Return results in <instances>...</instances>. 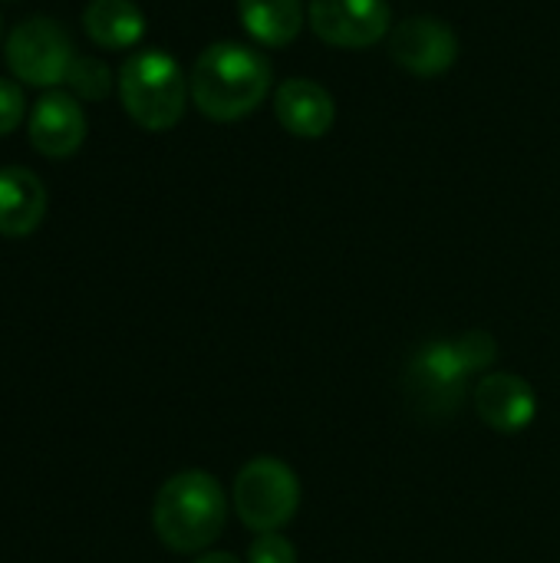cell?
Segmentation results:
<instances>
[{
	"instance_id": "cell-1",
	"label": "cell",
	"mask_w": 560,
	"mask_h": 563,
	"mask_svg": "<svg viewBox=\"0 0 560 563\" xmlns=\"http://www.w3.org/2000/svg\"><path fill=\"white\" fill-rule=\"evenodd\" d=\"M271 89V63L244 43H211L191 66L188 92L201 115L234 122L251 115Z\"/></svg>"
},
{
	"instance_id": "cell-2",
	"label": "cell",
	"mask_w": 560,
	"mask_h": 563,
	"mask_svg": "<svg viewBox=\"0 0 560 563\" xmlns=\"http://www.w3.org/2000/svg\"><path fill=\"white\" fill-rule=\"evenodd\" d=\"M228 521V498L215 475L208 472H178L172 475L152 505L155 538L175 554L208 551Z\"/></svg>"
},
{
	"instance_id": "cell-3",
	"label": "cell",
	"mask_w": 560,
	"mask_h": 563,
	"mask_svg": "<svg viewBox=\"0 0 560 563\" xmlns=\"http://www.w3.org/2000/svg\"><path fill=\"white\" fill-rule=\"evenodd\" d=\"M498 356V343L488 330H469L455 340L426 343L409 363V393L426 412H455L472 373H485Z\"/></svg>"
},
{
	"instance_id": "cell-4",
	"label": "cell",
	"mask_w": 560,
	"mask_h": 563,
	"mask_svg": "<svg viewBox=\"0 0 560 563\" xmlns=\"http://www.w3.org/2000/svg\"><path fill=\"white\" fill-rule=\"evenodd\" d=\"M188 79L165 49H139L119 69V99L129 119L145 132H168L188 106Z\"/></svg>"
},
{
	"instance_id": "cell-5",
	"label": "cell",
	"mask_w": 560,
	"mask_h": 563,
	"mask_svg": "<svg viewBox=\"0 0 560 563\" xmlns=\"http://www.w3.org/2000/svg\"><path fill=\"white\" fill-rule=\"evenodd\" d=\"M231 501L244 528H251L254 534H274L297 518L300 478L287 462L274 455H257L238 472Z\"/></svg>"
},
{
	"instance_id": "cell-6",
	"label": "cell",
	"mask_w": 560,
	"mask_h": 563,
	"mask_svg": "<svg viewBox=\"0 0 560 563\" xmlns=\"http://www.w3.org/2000/svg\"><path fill=\"white\" fill-rule=\"evenodd\" d=\"M7 66L10 73L36 89H53L66 82L76 59L69 33L50 16H30L7 36Z\"/></svg>"
},
{
	"instance_id": "cell-7",
	"label": "cell",
	"mask_w": 560,
	"mask_h": 563,
	"mask_svg": "<svg viewBox=\"0 0 560 563\" xmlns=\"http://www.w3.org/2000/svg\"><path fill=\"white\" fill-rule=\"evenodd\" d=\"M307 23L337 49H366L389 36L393 10L389 0H310Z\"/></svg>"
},
{
	"instance_id": "cell-8",
	"label": "cell",
	"mask_w": 560,
	"mask_h": 563,
	"mask_svg": "<svg viewBox=\"0 0 560 563\" xmlns=\"http://www.w3.org/2000/svg\"><path fill=\"white\" fill-rule=\"evenodd\" d=\"M389 56L413 76L436 79L459 59V36L436 16H409L389 30Z\"/></svg>"
},
{
	"instance_id": "cell-9",
	"label": "cell",
	"mask_w": 560,
	"mask_h": 563,
	"mask_svg": "<svg viewBox=\"0 0 560 563\" xmlns=\"http://www.w3.org/2000/svg\"><path fill=\"white\" fill-rule=\"evenodd\" d=\"M472 399H475L479 419L498 435H518L538 416V396H535L531 383L521 379L518 373L482 376Z\"/></svg>"
},
{
	"instance_id": "cell-10",
	"label": "cell",
	"mask_w": 560,
	"mask_h": 563,
	"mask_svg": "<svg viewBox=\"0 0 560 563\" xmlns=\"http://www.w3.org/2000/svg\"><path fill=\"white\" fill-rule=\"evenodd\" d=\"M86 139L83 106L69 92H46L30 112V145L46 158H69Z\"/></svg>"
},
{
	"instance_id": "cell-11",
	"label": "cell",
	"mask_w": 560,
	"mask_h": 563,
	"mask_svg": "<svg viewBox=\"0 0 560 563\" xmlns=\"http://www.w3.org/2000/svg\"><path fill=\"white\" fill-rule=\"evenodd\" d=\"M277 122L297 139H323L337 122V102L327 86L294 76L274 92Z\"/></svg>"
},
{
	"instance_id": "cell-12",
	"label": "cell",
	"mask_w": 560,
	"mask_h": 563,
	"mask_svg": "<svg viewBox=\"0 0 560 563\" xmlns=\"http://www.w3.org/2000/svg\"><path fill=\"white\" fill-rule=\"evenodd\" d=\"M43 214H46L43 181L23 165L0 168V234L26 238L40 228Z\"/></svg>"
},
{
	"instance_id": "cell-13",
	"label": "cell",
	"mask_w": 560,
	"mask_h": 563,
	"mask_svg": "<svg viewBox=\"0 0 560 563\" xmlns=\"http://www.w3.org/2000/svg\"><path fill=\"white\" fill-rule=\"evenodd\" d=\"M86 36L102 49H129L145 33V16L132 0H92L83 10Z\"/></svg>"
},
{
	"instance_id": "cell-14",
	"label": "cell",
	"mask_w": 560,
	"mask_h": 563,
	"mask_svg": "<svg viewBox=\"0 0 560 563\" xmlns=\"http://www.w3.org/2000/svg\"><path fill=\"white\" fill-rule=\"evenodd\" d=\"M238 13L244 30L261 46H287L304 30V3L300 0H238Z\"/></svg>"
},
{
	"instance_id": "cell-15",
	"label": "cell",
	"mask_w": 560,
	"mask_h": 563,
	"mask_svg": "<svg viewBox=\"0 0 560 563\" xmlns=\"http://www.w3.org/2000/svg\"><path fill=\"white\" fill-rule=\"evenodd\" d=\"M66 86L86 102H102L112 92V73L96 56H76L66 76Z\"/></svg>"
},
{
	"instance_id": "cell-16",
	"label": "cell",
	"mask_w": 560,
	"mask_h": 563,
	"mask_svg": "<svg viewBox=\"0 0 560 563\" xmlns=\"http://www.w3.org/2000/svg\"><path fill=\"white\" fill-rule=\"evenodd\" d=\"M248 563H297V548L281 534H257L251 541V551H248Z\"/></svg>"
},
{
	"instance_id": "cell-17",
	"label": "cell",
	"mask_w": 560,
	"mask_h": 563,
	"mask_svg": "<svg viewBox=\"0 0 560 563\" xmlns=\"http://www.w3.org/2000/svg\"><path fill=\"white\" fill-rule=\"evenodd\" d=\"M23 112H26L23 89L17 82H10V79L0 76V139L10 135L23 122Z\"/></svg>"
},
{
	"instance_id": "cell-18",
	"label": "cell",
	"mask_w": 560,
	"mask_h": 563,
	"mask_svg": "<svg viewBox=\"0 0 560 563\" xmlns=\"http://www.w3.org/2000/svg\"><path fill=\"white\" fill-rule=\"evenodd\" d=\"M195 563H241L234 554H228V551H211V554H201Z\"/></svg>"
}]
</instances>
